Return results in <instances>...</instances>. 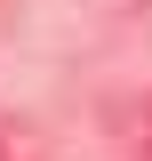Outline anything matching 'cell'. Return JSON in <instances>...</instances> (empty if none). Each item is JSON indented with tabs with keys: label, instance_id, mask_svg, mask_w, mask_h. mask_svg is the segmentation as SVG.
Listing matches in <instances>:
<instances>
[{
	"label": "cell",
	"instance_id": "6da1fadb",
	"mask_svg": "<svg viewBox=\"0 0 152 161\" xmlns=\"http://www.w3.org/2000/svg\"><path fill=\"white\" fill-rule=\"evenodd\" d=\"M144 161H152V145H144Z\"/></svg>",
	"mask_w": 152,
	"mask_h": 161
}]
</instances>
